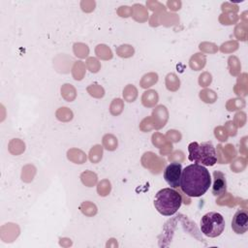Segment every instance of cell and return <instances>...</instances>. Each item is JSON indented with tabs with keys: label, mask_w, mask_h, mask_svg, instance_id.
I'll list each match as a JSON object with an SVG mask.
<instances>
[{
	"label": "cell",
	"mask_w": 248,
	"mask_h": 248,
	"mask_svg": "<svg viewBox=\"0 0 248 248\" xmlns=\"http://www.w3.org/2000/svg\"><path fill=\"white\" fill-rule=\"evenodd\" d=\"M225 219L222 214L211 211L204 214L201 219V231L208 237H217L225 230Z\"/></svg>",
	"instance_id": "obj_4"
},
{
	"label": "cell",
	"mask_w": 248,
	"mask_h": 248,
	"mask_svg": "<svg viewBox=\"0 0 248 248\" xmlns=\"http://www.w3.org/2000/svg\"><path fill=\"white\" fill-rule=\"evenodd\" d=\"M227 191V180L225 174L220 170H214L213 172V185L212 194L214 196H221Z\"/></svg>",
	"instance_id": "obj_7"
},
{
	"label": "cell",
	"mask_w": 248,
	"mask_h": 248,
	"mask_svg": "<svg viewBox=\"0 0 248 248\" xmlns=\"http://www.w3.org/2000/svg\"><path fill=\"white\" fill-rule=\"evenodd\" d=\"M182 166L180 163L172 162L164 170V178L170 188H178L180 186V178Z\"/></svg>",
	"instance_id": "obj_5"
},
{
	"label": "cell",
	"mask_w": 248,
	"mask_h": 248,
	"mask_svg": "<svg viewBox=\"0 0 248 248\" xmlns=\"http://www.w3.org/2000/svg\"><path fill=\"white\" fill-rule=\"evenodd\" d=\"M232 229L237 234H243L248 230V212L245 209H238L232 220Z\"/></svg>",
	"instance_id": "obj_6"
},
{
	"label": "cell",
	"mask_w": 248,
	"mask_h": 248,
	"mask_svg": "<svg viewBox=\"0 0 248 248\" xmlns=\"http://www.w3.org/2000/svg\"><path fill=\"white\" fill-rule=\"evenodd\" d=\"M182 203L181 195L172 188H163L154 199L156 210L164 216H171L177 212Z\"/></svg>",
	"instance_id": "obj_2"
},
{
	"label": "cell",
	"mask_w": 248,
	"mask_h": 248,
	"mask_svg": "<svg viewBox=\"0 0 248 248\" xmlns=\"http://www.w3.org/2000/svg\"><path fill=\"white\" fill-rule=\"evenodd\" d=\"M188 159L202 166H213L217 163L216 150L211 141H193L188 145Z\"/></svg>",
	"instance_id": "obj_3"
},
{
	"label": "cell",
	"mask_w": 248,
	"mask_h": 248,
	"mask_svg": "<svg viewBox=\"0 0 248 248\" xmlns=\"http://www.w3.org/2000/svg\"><path fill=\"white\" fill-rule=\"evenodd\" d=\"M210 184V173L204 166L191 164L182 170L179 187L188 197L198 198L204 195Z\"/></svg>",
	"instance_id": "obj_1"
}]
</instances>
